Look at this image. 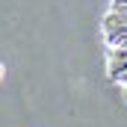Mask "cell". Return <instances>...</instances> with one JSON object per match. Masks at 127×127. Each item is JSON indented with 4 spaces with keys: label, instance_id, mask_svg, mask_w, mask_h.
Masks as SVG:
<instances>
[{
    "label": "cell",
    "instance_id": "cell-1",
    "mask_svg": "<svg viewBox=\"0 0 127 127\" xmlns=\"http://www.w3.org/2000/svg\"><path fill=\"white\" fill-rule=\"evenodd\" d=\"M103 38H106V62L109 77L121 86L127 97V0H112L103 18Z\"/></svg>",
    "mask_w": 127,
    "mask_h": 127
}]
</instances>
